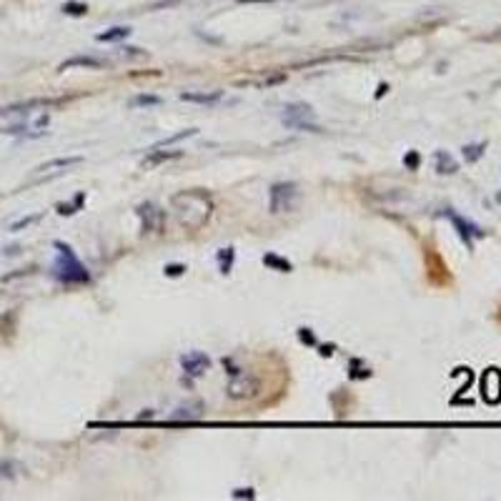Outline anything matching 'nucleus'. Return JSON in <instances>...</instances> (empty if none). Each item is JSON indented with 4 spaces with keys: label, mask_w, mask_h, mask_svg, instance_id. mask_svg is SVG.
Returning a JSON list of instances; mask_svg holds the SVG:
<instances>
[{
    "label": "nucleus",
    "mask_w": 501,
    "mask_h": 501,
    "mask_svg": "<svg viewBox=\"0 0 501 501\" xmlns=\"http://www.w3.org/2000/svg\"><path fill=\"white\" fill-rule=\"evenodd\" d=\"M171 206H173L178 223L186 231H200L214 216V198L200 188H188V191L176 193L171 198Z\"/></svg>",
    "instance_id": "1"
},
{
    "label": "nucleus",
    "mask_w": 501,
    "mask_h": 501,
    "mask_svg": "<svg viewBox=\"0 0 501 501\" xmlns=\"http://www.w3.org/2000/svg\"><path fill=\"white\" fill-rule=\"evenodd\" d=\"M53 248L58 251V261L53 266V276L60 283H88L91 274L88 268L80 263V258L73 254V248L63 243V240H53Z\"/></svg>",
    "instance_id": "2"
},
{
    "label": "nucleus",
    "mask_w": 501,
    "mask_h": 501,
    "mask_svg": "<svg viewBox=\"0 0 501 501\" xmlns=\"http://www.w3.org/2000/svg\"><path fill=\"white\" fill-rule=\"evenodd\" d=\"M316 113L314 108L308 103H288L281 113V120L286 128H294V131H306V133H314V131H321L319 126L314 123Z\"/></svg>",
    "instance_id": "3"
},
{
    "label": "nucleus",
    "mask_w": 501,
    "mask_h": 501,
    "mask_svg": "<svg viewBox=\"0 0 501 501\" xmlns=\"http://www.w3.org/2000/svg\"><path fill=\"white\" fill-rule=\"evenodd\" d=\"M231 379H228L226 384V394L228 399L234 401H248L254 399L256 394L261 391V379L254 374H248V371H234V374H228Z\"/></svg>",
    "instance_id": "4"
},
{
    "label": "nucleus",
    "mask_w": 501,
    "mask_h": 501,
    "mask_svg": "<svg viewBox=\"0 0 501 501\" xmlns=\"http://www.w3.org/2000/svg\"><path fill=\"white\" fill-rule=\"evenodd\" d=\"M135 214L140 218V228H143V234H163V228H166V211L158 206V203H140L135 208Z\"/></svg>",
    "instance_id": "5"
},
{
    "label": "nucleus",
    "mask_w": 501,
    "mask_h": 501,
    "mask_svg": "<svg viewBox=\"0 0 501 501\" xmlns=\"http://www.w3.org/2000/svg\"><path fill=\"white\" fill-rule=\"evenodd\" d=\"M296 198H299V188L294 183H274L268 208H271V214H288L294 208Z\"/></svg>",
    "instance_id": "6"
},
{
    "label": "nucleus",
    "mask_w": 501,
    "mask_h": 501,
    "mask_svg": "<svg viewBox=\"0 0 501 501\" xmlns=\"http://www.w3.org/2000/svg\"><path fill=\"white\" fill-rule=\"evenodd\" d=\"M444 216H446V218L454 223L456 234H459V238L466 243V248H474V238H481V236H484V231L476 226L474 220H469V218H464V216L454 214L451 208H446V211H444Z\"/></svg>",
    "instance_id": "7"
},
{
    "label": "nucleus",
    "mask_w": 501,
    "mask_h": 501,
    "mask_svg": "<svg viewBox=\"0 0 501 501\" xmlns=\"http://www.w3.org/2000/svg\"><path fill=\"white\" fill-rule=\"evenodd\" d=\"M80 160H83L80 155H60V158H53V160H48V163H43V166H38V168H35V173H38L40 180L53 178V176L66 173L68 168L78 166Z\"/></svg>",
    "instance_id": "8"
},
{
    "label": "nucleus",
    "mask_w": 501,
    "mask_h": 501,
    "mask_svg": "<svg viewBox=\"0 0 501 501\" xmlns=\"http://www.w3.org/2000/svg\"><path fill=\"white\" fill-rule=\"evenodd\" d=\"M481 396L486 404H499L501 401V371L499 368H486L481 376Z\"/></svg>",
    "instance_id": "9"
},
{
    "label": "nucleus",
    "mask_w": 501,
    "mask_h": 501,
    "mask_svg": "<svg viewBox=\"0 0 501 501\" xmlns=\"http://www.w3.org/2000/svg\"><path fill=\"white\" fill-rule=\"evenodd\" d=\"M180 368L186 371V376L198 379V376H203L211 368V359L203 351H191V354L180 356Z\"/></svg>",
    "instance_id": "10"
},
{
    "label": "nucleus",
    "mask_w": 501,
    "mask_h": 501,
    "mask_svg": "<svg viewBox=\"0 0 501 501\" xmlns=\"http://www.w3.org/2000/svg\"><path fill=\"white\" fill-rule=\"evenodd\" d=\"M151 153L143 158V166L151 168V166H160V163H166V160H173V158H180L183 155V151H160V148H148Z\"/></svg>",
    "instance_id": "11"
},
{
    "label": "nucleus",
    "mask_w": 501,
    "mask_h": 501,
    "mask_svg": "<svg viewBox=\"0 0 501 501\" xmlns=\"http://www.w3.org/2000/svg\"><path fill=\"white\" fill-rule=\"evenodd\" d=\"M200 416H203V406L196 401V404H183V406H178L168 419L171 421H198Z\"/></svg>",
    "instance_id": "12"
},
{
    "label": "nucleus",
    "mask_w": 501,
    "mask_h": 501,
    "mask_svg": "<svg viewBox=\"0 0 501 501\" xmlns=\"http://www.w3.org/2000/svg\"><path fill=\"white\" fill-rule=\"evenodd\" d=\"M180 98L186 100V103H198V106H214V103H218L220 98H223V93L220 91H208V93H191V91H186V93H180Z\"/></svg>",
    "instance_id": "13"
},
{
    "label": "nucleus",
    "mask_w": 501,
    "mask_h": 501,
    "mask_svg": "<svg viewBox=\"0 0 501 501\" xmlns=\"http://www.w3.org/2000/svg\"><path fill=\"white\" fill-rule=\"evenodd\" d=\"M434 160H436V171H439L441 176H451L459 171V163H456L454 155L448 153V151H436Z\"/></svg>",
    "instance_id": "14"
},
{
    "label": "nucleus",
    "mask_w": 501,
    "mask_h": 501,
    "mask_svg": "<svg viewBox=\"0 0 501 501\" xmlns=\"http://www.w3.org/2000/svg\"><path fill=\"white\" fill-rule=\"evenodd\" d=\"M103 66L106 63L100 58H93V55H73L66 63H60V70H68V68H103Z\"/></svg>",
    "instance_id": "15"
},
{
    "label": "nucleus",
    "mask_w": 501,
    "mask_h": 501,
    "mask_svg": "<svg viewBox=\"0 0 501 501\" xmlns=\"http://www.w3.org/2000/svg\"><path fill=\"white\" fill-rule=\"evenodd\" d=\"M263 263H266L268 268H276V271H281V274H291V271H294L291 261L283 258V256H276V254H266V256H263Z\"/></svg>",
    "instance_id": "16"
},
{
    "label": "nucleus",
    "mask_w": 501,
    "mask_h": 501,
    "mask_svg": "<svg viewBox=\"0 0 501 501\" xmlns=\"http://www.w3.org/2000/svg\"><path fill=\"white\" fill-rule=\"evenodd\" d=\"M216 261H218L220 274H231V266H234L236 261V251L234 248H220L218 254H216Z\"/></svg>",
    "instance_id": "17"
},
{
    "label": "nucleus",
    "mask_w": 501,
    "mask_h": 501,
    "mask_svg": "<svg viewBox=\"0 0 501 501\" xmlns=\"http://www.w3.org/2000/svg\"><path fill=\"white\" fill-rule=\"evenodd\" d=\"M198 133V128H183L180 133H173V135H168V138H163L158 143L155 148H163V146H176V143H180V140H186V138H191V135H196Z\"/></svg>",
    "instance_id": "18"
},
{
    "label": "nucleus",
    "mask_w": 501,
    "mask_h": 501,
    "mask_svg": "<svg viewBox=\"0 0 501 501\" xmlns=\"http://www.w3.org/2000/svg\"><path fill=\"white\" fill-rule=\"evenodd\" d=\"M131 35V28H111V30H106V33H100L98 40L100 43H113V40H120V38H128Z\"/></svg>",
    "instance_id": "19"
},
{
    "label": "nucleus",
    "mask_w": 501,
    "mask_h": 501,
    "mask_svg": "<svg viewBox=\"0 0 501 501\" xmlns=\"http://www.w3.org/2000/svg\"><path fill=\"white\" fill-rule=\"evenodd\" d=\"M163 100H160V95H135V98H131V106L133 108H151V106H160Z\"/></svg>",
    "instance_id": "20"
},
{
    "label": "nucleus",
    "mask_w": 501,
    "mask_h": 501,
    "mask_svg": "<svg viewBox=\"0 0 501 501\" xmlns=\"http://www.w3.org/2000/svg\"><path fill=\"white\" fill-rule=\"evenodd\" d=\"M40 218H43V214H35V216H23V218L13 220V223H10V234H18V231H23V228L33 226V223H38Z\"/></svg>",
    "instance_id": "21"
},
{
    "label": "nucleus",
    "mask_w": 501,
    "mask_h": 501,
    "mask_svg": "<svg viewBox=\"0 0 501 501\" xmlns=\"http://www.w3.org/2000/svg\"><path fill=\"white\" fill-rule=\"evenodd\" d=\"M484 148H486V143H476V146H464V158L469 160V163H476V160L484 155Z\"/></svg>",
    "instance_id": "22"
},
{
    "label": "nucleus",
    "mask_w": 501,
    "mask_h": 501,
    "mask_svg": "<svg viewBox=\"0 0 501 501\" xmlns=\"http://www.w3.org/2000/svg\"><path fill=\"white\" fill-rule=\"evenodd\" d=\"M83 200H86V196L78 193V196H75V203H60V206H58V214L60 216H73V214H78V208L83 206Z\"/></svg>",
    "instance_id": "23"
},
{
    "label": "nucleus",
    "mask_w": 501,
    "mask_h": 501,
    "mask_svg": "<svg viewBox=\"0 0 501 501\" xmlns=\"http://www.w3.org/2000/svg\"><path fill=\"white\" fill-rule=\"evenodd\" d=\"M368 376H371V368L363 366L359 359L351 361V379H368Z\"/></svg>",
    "instance_id": "24"
},
{
    "label": "nucleus",
    "mask_w": 501,
    "mask_h": 501,
    "mask_svg": "<svg viewBox=\"0 0 501 501\" xmlns=\"http://www.w3.org/2000/svg\"><path fill=\"white\" fill-rule=\"evenodd\" d=\"M299 339L303 346H319V339H316V334L311 328H299Z\"/></svg>",
    "instance_id": "25"
},
{
    "label": "nucleus",
    "mask_w": 501,
    "mask_h": 501,
    "mask_svg": "<svg viewBox=\"0 0 501 501\" xmlns=\"http://www.w3.org/2000/svg\"><path fill=\"white\" fill-rule=\"evenodd\" d=\"M404 166H406L408 171H416V168L421 166V153H419V151H408V153L404 155Z\"/></svg>",
    "instance_id": "26"
},
{
    "label": "nucleus",
    "mask_w": 501,
    "mask_h": 501,
    "mask_svg": "<svg viewBox=\"0 0 501 501\" xmlns=\"http://www.w3.org/2000/svg\"><path fill=\"white\" fill-rule=\"evenodd\" d=\"M163 274H166L168 278H173V276H183L186 274V266H183V263H168V266L163 268Z\"/></svg>",
    "instance_id": "27"
},
{
    "label": "nucleus",
    "mask_w": 501,
    "mask_h": 501,
    "mask_svg": "<svg viewBox=\"0 0 501 501\" xmlns=\"http://www.w3.org/2000/svg\"><path fill=\"white\" fill-rule=\"evenodd\" d=\"M86 10H88V8H86V6H80V3H75V6H73V3H68V6H63V13H68V15H83V13H86Z\"/></svg>",
    "instance_id": "28"
},
{
    "label": "nucleus",
    "mask_w": 501,
    "mask_h": 501,
    "mask_svg": "<svg viewBox=\"0 0 501 501\" xmlns=\"http://www.w3.org/2000/svg\"><path fill=\"white\" fill-rule=\"evenodd\" d=\"M231 496L234 499H256V491L254 489H236V491H231Z\"/></svg>",
    "instance_id": "29"
},
{
    "label": "nucleus",
    "mask_w": 501,
    "mask_h": 501,
    "mask_svg": "<svg viewBox=\"0 0 501 501\" xmlns=\"http://www.w3.org/2000/svg\"><path fill=\"white\" fill-rule=\"evenodd\" d=\"M319 351H321V356H334L336 346H328V343H323V346H321Z\"/></svg>",
    "instance_id": "30"
},
{
    "label": "nucleus",
    "mask_w": 501,
    "mask_h": 501,
    "mask_svg": "<svg viewBox=\"0 0 501 501\" xmlns=\"http://www.w3.org/2000/svg\"><path fill=\"white\" fill-rule=\"evenodd\" d=\"M388 93V86H386V83H381V86H379V93H376V98H384V95H386Z\"/></svg>",
    "instance_id": "31"
}]
</instances>
